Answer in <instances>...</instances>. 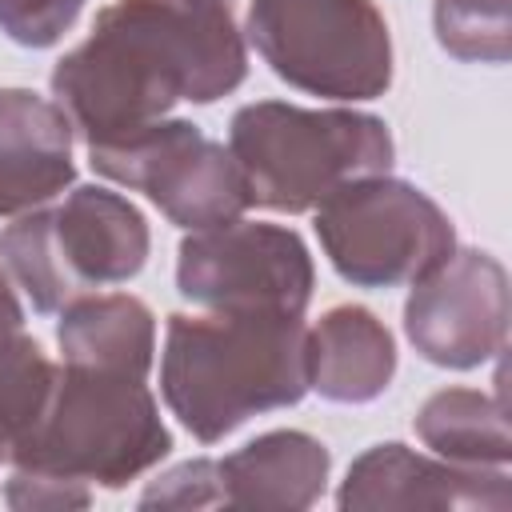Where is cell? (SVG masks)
<instances>
[{"instance_id": "obj_1", "label": "cell", "mask_w": 512, "mask_h": 512, "mask_svg": "<svg viewBox=\"0 0 512 512\" xmlns=\"http://www.w3.org/2000/svg\"><path fill=\"white\" fill-rule=\"evenodd\" d=\"M248 76L228 0H112L52 68V96L84 144L164 120L180 100L216 104Z\"/></svg>"}, {"instance_id": "obj_2", "label": "cell", "mask_w": 512, "mask_h": 512, "mask_svg": "<svg viewBox=\"0 0 512 512\" xmlns=\"http://www.w3.org/2000/svg\"><path fill=\"white\" fill-rule=\"evenodd\" d=\"M308 392V324L292 312H172L160 352V396L200 440L300 404Z\"/></svg>"}, {"instance_id": "obj_3", "label": "cell", "mask_w": 512, "mask_h": 512, "mask_svg": "<svg viewBox=\"0 0 512 512\" xmlns=\"http://www.w3.org/2000/svg\"><path fill=\"white\" fill-rule=\"evenodd\" d=\"M168 452L172 432L164 428L144 376L64 364L56 368L40 416L12 444L8 464L116 492L156 468Z\"/></svg>"}, {"instance_id": "obj_4", "label": "cell", "mask_w": 512, "mask_h": 512, "mask_svg": "<svg viewBox=\"0 0 512 512\" xmlns=\"http://www.w3.org/2000/svg\"><path fill=\"white\" fill-rule=\"evenodd\" d=\"M228 152L244 172L252 204L268 212H312L340 184L388 172L392 132L380 116L356 108H300L256 100L232 112Z\"/></svg>"}, {"instance_id": "obj_5", "label": "cell", "mask_w": 512, "mask_h": 512, "mask_svg": "<svg viewBox=\"0 0 512 512\" xmlns=\"http://www.w3.org/2000/svg\"><path fill=\"white\" fill-rule=\"evenodd\" d=\"M144 212L100 184H76L64 204L32 208L0 232V264L32 312L56 316L88 288L128 284L148 264Z\"/></svg>"}, {"instance_id": "obj_6", "label": "cell", "mask_w": 512, "mask_h": 512, "mask_svg": "<svg viewBox=\"0 0 512 512\" xmlns=\"http://www.w3.org/2000/svg\"><path fill=\"white\" fill-rule=\"evenodd\" d=\"M244 32L296 92L356 104L392 88V36L376 0H248Z\"/></svg>"}, {"instance_id": "obj_7", "label": "cell", "mask_w": 512, "mask_h": 512, "mask_svg": "<svg viewBox=\"0 0 512 512\" xmlns=\"http://www.w3.org/2000/svg\"><path fill=\"white\" fill-rule=\"evenodd\" d=\"M312 212L328 264L352 288L416 284L456 248L448 212L424 188L388 172L340 184Z\"/></svg>"}, {"instance_id": "obj_8", "label": "cell", "mask_w": 512, "mask_h": 512, "mask_svg": "<svg viewBox=\"0 0 512 512\" xmlns=\"http://www.w3.org/2000/svg\"><path fill=\"white\" fill-rule=\"evenodd\" d=\"M88 164L104 180L144 192L184 232L232 224L252 208L232 152L192 120L164 116L120 140L88 144Z\"/></svg>"}, {"instance_id": "obj_9", "label": "cell", "mask_w": 512, "mask_h": 512, "mask_svg": "<svg viewBox=\"0 0 512 512\" xmlns=\"http://www.w3.org/2000/svg\"><path fill=\"white\" fill-rule=\"evenodd\" d=\"M316 288L300 232L268 220H232L188 232L176 248V292L212 312L304 316Z\"/></svg>"}, {"instance_id": "obj_10", "label": "cell", "mask_w": 512, "mask_h": 512, "mask_svg": "<svg viewBox=\"0 0 512 512\" xmlns=\"http://www.w3.org/2000/svg\"><path fill=\"white\" fill-rule=\"evenodd\" d=\"M404 336L436 368L468 372L504 352L508 272L492 252L452 248L404 300Z\"/></svg>"}, {"instance_id": "obj_11", "label": "cell", "mask_w": 512, "mask_h": 512, "mask_svg": "<svg viewBox=\"0 0 512 512\" xmlns=\"http://www.w3.org/2000/svg\"><path fill=\"white\" fill-rule=\"evenodd\" d=\"M344 512H508L512 484L504 468H468L444 456H424L400 440L360 452L336 492Z\"/></svg>"}, {"instance_id": "obj_12", "label": "cell", "mask_w": 512, "mask_h": 512, "mask_svg": "<svg viewBox=\"0 0 512 512\" xmlns=\"http://www.w3.org/2000/svg\"><path fill=\"white\" fill-rule=\"evenodd\" d=\"M72 120L32 88H0V216H24L76 180Z\"/></svg>"}, {"instance_id": "obj_13", "label": "cell", "mask_w": 512, "mask_h": 512, "mask_svg": "<svg viewBox=\"0 0 512 512\" xmlns=\"http://www.w3.org/2000/svg\"><path fill=\"white\" fill-rule=\"evenodd\" d=\"M332 452L300 432L276 428L244 448L216 460L220 472V508H312L324 496Z\"/></svg>"}, {"instance_id": "obj_14", "label": "cell", "mask_w": 512, "mask_h": 512, "mask_svg": "<svg viewBox=\"0 0 512 512\" xmlns=\"http://www.w3.org/2000/svg\"><path fill=\"white\" fill-rule=\"evenodd\" d=\"M396 376L388 324L360 304H336L308 328V388L328 404H372Z\"/></svg>"}, {"instance_id": "obj_15", "label": "cell", "mask_w": 512, "mask_h": 512, "mask_svg": "<svg viewBox=\"0 0 512 512\" xmlns=\"http://www.w3.org/2000/svg\"><path fill=\"white\" fill-rule=\"evenodd\" d=\"M56 316V344L64 352V364L112 368L148 380L156 360V316L140 296L84 292Z\"/></svg>"}, {"instance_id": "obj_16", "label": "cell", "mask_w": 512, "mask_h": 512, "mask_svg": "<svg viewBox=\"0 0 512 512\" xmlns=\"http://www.w3.org/2000/svg\"><path fill=\"white\" fill-rule=\"evenodd\" d=\"M424 448L468 468H504L512 456L504 404L480 388H440L416 412Z\"/></svg>"}, {"instance_id": "obj_17", "label": "cell", "mask_w": 512, "mask_h": 512, "mask_svg": "<svg viewBox=\"0 0 512 512\" xmlns=\"http://www.w3.org/2000/svg\"><path fill=\"white\" fill-rule=\"evenodd\" d=\"M56 380V364L44 356L40 340L24 328V308L8 272H0V440L12 444L40 416L48 388Z\"/></svg>"}, {"instance_id": "obj_18", "label": "cell", "mask_w": 512, "mask_h": 512, "mask_svg": "<svg viewBox=\"0 0 512 512\" xmlns=\"http://www.w3.org/2000/svg\"><path fill=\"white\" fill-rule=\"evenodd\" d=\"M436 44L464 64H504L512 52L508 0H432Z\"/></svg>"}, {"instance_id": "obj_19", "label": "cell", "mask_w": 512, "mask_h": 512, "mask_svg": "<svg viewBox=\"0 0 512 512\" xmlns=\"http://www.w3.org/2000/svg\"><path fill=\"white\" fill-rule=\"evenodd\" d=\"M84 0H0V32L20 48H52L76 24Z\"/></svg>"}, {"instance_id": "obj_20", "label": "cell", "mask_w": 512, "mask_h": 512, "mask_svg": "<svg viewBox=\"0 0 512 512\" xmlns=\"http://www.w3.org/2000/svg\"><path fill=\"white\" fill-rule=\"evenodd\" d=\"M140 508H220L216 460L196 456V460H184V464L168 468L164 476H156L144 488Z\"/></svg>"}, {"instance_id": "obj_21", "label": "cell", "mask_w": 512, "mask_h": 512, "mask_svg": "<svg viewBox=\"0 0 512 512\" xmlns=\"http://www.w3.org/2000/svg\"><path fill=\"white\" fill-rule=\"evenodd\" d=\"M4 500L16 512H68V508H88L92 488L76 480H56V476H36L24 468H12L4 484Z\"/></svg>"}]
</instances>
